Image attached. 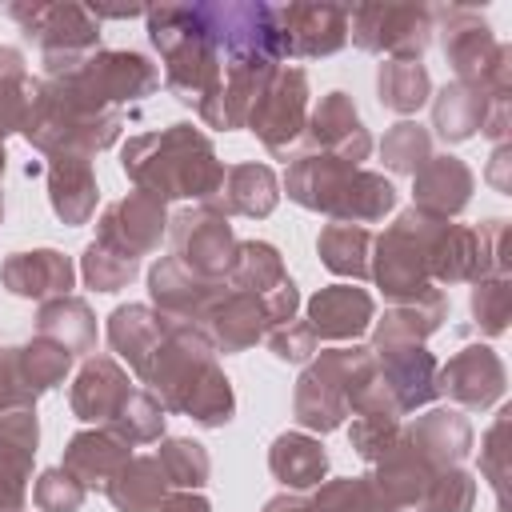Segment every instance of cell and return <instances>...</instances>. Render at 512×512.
Masks as SVG:
<instances>
[{
    "instance_id": "cell-1",
    "label": "cell",
    "mask_w": 512,
    "mask_h": 512,
    "mask_svg": "<svg viewBox=\"0 0 512 512\" xmlns=\"http://www.w3.org/2000/svg\"><path fill=\"white\" fill-rule=\"evenodd\" d=\"M136 380L164 404V412L188 416L200 428H224L236 416L232 380L224 376L200 324L176 320Z\"/></svg>"
},
{
    "instance_id": "cell-2",
    "label": "cell",
    "mask_w": 512,
    "mask_h": 512,
    "mask_svg": "<svg viewBox=\"0 0 512 512\" xmlns=\"http://www.w3.org/2000/svg\"><path fill=\"white\" fill-rule=\"evenodd\" d=\"M120 168L136 188L160 196L164 204L168 200L212 204L220 196V184L228 172L224 160L216 156V144L184 120H176L160 132L132 136L120 152Z\"/></svg>"
},
{
    "instance_id": "cell-3",
    "label": "cell",
    "mask_w": 512,
    "mask_h": 512,
    "mask_svg": "<svg viewBox=\"0 0 512 512\" xmlns=\"http://www.w3.org/2000/svg\"><path fill=\"white\" fill-rule=\"evenodd\" d=\"M144 20L148 40L164 60V88L200 116L224 84V60L208 32L204 4H156Z\"/></svg>"
},
{
    "instance_id": "cell-4",
    "label": "cell",
    "mask_w": 512,
    "mask_h": 512,
    "mask_svg": "<svg viewBox=\"0 0 512 512\" xmlns=\"http://www.w3.org/2000/svg\"><path fill=\"white\" fill-rule=\"evenodd\" d=\"M380 360L368 344H348V348H324L312 356L292 388V416L304 432H336L352 416L356 396L368 388L376 376Z\"/></svg>"
},
{
    "instance_id": "cell-5",
    "label": "cell",
    "mask_w": 512,
    "mask_h": 512,
    "mask_svg": "<svg viewBox=\"0 0 512 512\" xmlns=\"http://www.w3.org/2000/svg\"><path fill=\"white\" fill-rule=\"evenodd\" d=\"M124 132V112H96L88 108L64 80H36V100L24 116L20 136L44 152H76V156H96L112 148Z\"/></svg>"
},
{
    "instance_id": "cell-6",
    "label": "cell",
    "mask_w": 512,
    "mask_h": 512,
    "mask_svg": "<svg viewBox=\"0 0 512 512\" xmlns=\"http://www.w3.org/2000/svg\"><path fill=\"white\" fill-rule=\"evenodd\" d=\"M444 224L448 220H440L432 212L404 208L380 236H372L368 280L384 292V300L404 304V300H420L436 288L428 276V252Z\"/></svg>"
},
{
    "instance_id": "cell-7",
    "label": "cell",
    "mask_w": 512,
    "mask_h": 512,
    "mask_svg": "<svg viewBox=\"0 0 512 512\" xmlns=\"http://www.w3.org/2000/svg\"><path fill=\"white\" fill-rule=\"evenodd\" d=\"M4 16H12L28 40H36L44 80L72 72L76 64H84L100 48V20L84 4L12 0V4H4Z\"/></svg>"
},
{
    "instance_id": "cell-8",
    "label": "cell",
    "mask_w": 512,
    "mask_h": 512,
    "mask_svg": "<svg viewBox=\"0 0 512 512\" xmlns=\"http://www.w3.org/2000/svg\"><path fill=\"white\" fill-rule=\"evenodd\" d=\"M432 20H440V48L456 80L480 84L492 96H512V48L500 44L488 28V20L476 8H436Z\"/></svg>"
},
{
    "instance_id": "cell-9",
    "label": "cell",
    "mask_w": 512,
    "mask_h": 512,
    "mask_svg": "<svg viewBox=\"0 0 512 512\" xmlns=\"http://www.w3.org/2000/svg\"><path fill=\"white\" fill-rule=\"evenodd\" d=\"M52 80H64L96 112H120L124 104H136L160 88V68L132 48H96L84 64Z\"/></svg>"
},
{
    "instance_id": "cell-10",
    "label": "cell",
    "mask_w": 512,
    "mask_h": 512,
    "mask_svg": "<svg viewBox=\"0 0 512 512\" xmlns=\"http://www.w3.org/2000/svg\"><path fill=\"white\" fill-rule=\"evenodd\" d=\"M204 20L220 48L224 68L228 64H284L280 20H276L272 4H264V0L204 4Z\"/></svg>"
},
{
    "instance_id": "cell-11",
    "label": "cell",
    "mask_w": 512,
    "mask_h": 512,
    "mask_svg": "<svg viewBox=\"0 0 512 512\" xmlns=\"http://www.w3.org/2000/svg\"><path fill=\"white\" fill-rule=\"evenodd\" d=\"M436 20L424 4H356L348 8V36L360 52L388 60H420L432 44Z\"/></svg>"
},
{
    "instance_id": "cell-12",
    "label": "cell",
    "mask_w": 512,
    "mask_h": 512,
    "mask_svg": "<svg viewBox=\"0 0 512 512\" xmlns=\"http://www.w3.org/2000/svg\"><path fill=\"white\" fill-rule=\"evenodd\" d=\"M244 128L272 156H288L304 140V128H308V76H304V68L280 64L272 72V80L264 84V92L256 96Z\"/></svg>"
},
{
    "instance_id": "cell-13",
    "label": "cell",
    "mask_w": 512,
    "mask_h": 512,
    "mask_svg": "<svg viewBox=\"0 0 512 512\" xmlns=\"http://www.w3.org/2000/svg\"><path fill=\"white\" fill-rule=\"evenodd\" d=\"M168 244L188 272L204 280H224L236 252V232L216 204H192L168 216Z\"/></svg>"
},
{
    "instance_id": "cell-14",
    "label": "cell",
    "mask_w": 512,
    "mask_h": 512,
    "mask_svg": "<svg viewBox=\"0 0 512 512\" xmlns=\"http://www.w3.org/2000/svg\"><path fill=\"white\" fill-rule=\"evenodd\" d=\"M164 236H168V204L144 188H132L128 196H120L96 220V244H104L128 260L156 252Z\"/></svg>"
},
{
    "instance_id": "cell-15",
    "label": "cell",
    "mask_w": 512,
    "mask_h": 512,
    "mask_svg": "<svg viewBox=\"0 0 512 512\" xmlns=\"http://www.w3.org/2000/svg\"><path fill=\"white\" fill-rule=\"evenodd\" d=\"M504 388H508L504 360L488 344H464L436 372V396H448L456 408H472V412L492 408L504 396Z\"/></svg>"
},
{
    "instance_id": "cell-16",
    "label": "cell",
    "mask_w": 512,
    "mask_h": 512,
    "mask_svg": "<svg viewBox=\"0 0 512 512\" xmlns=\"http://www.w3.org/2000/svg\"><path fill=\"white\" fill-rule=\"evenodd\" d=\"M276 20L284 60H324L348 44V8L340 4H284Z\"/></svg>"
},
{
    "instance_id": "cell-17",
    "label": "cell",
    "mask_w": 512,
    "mask_h": 512,
    "mask_svg": "<svg viewBox=\"0 0 512 512\" xmlns=\"http://www.w3.org/2000/svg\"><path fill=\"white\" fill-rule=\"evenodd\" d=\"M308 152H328L352 168H360V160H368L372 152V132L364 128L356 100L348 92H324L320 104L308 112V128H304Z\"/></svg>"
},
{
    "instance_id": "cell-18",
    "label": "cell",
    "mask_w": 512,
    "mask_h": 512,
    "mask_svg": "<svg viewBox=\"0 0 512 512\" xmlns=\"http://www.w3.org/2000/svg\"><path fill=\"white\" fill-rule=\"evenodd\" d=\"M228 284L224 280H204L196 272H188L176 256H160L152 268H148V296H152V308L172 316V320H184V324H200L204 312L216 304V296L224 292Z\"/></svg>"
},
{
    "instance_id": "cell-19",
    "label": "cell",
    "mask_w": 512,
    "mask_h": 512,
    "mask_svg": "<svg viewBox=\"0 0 512 512\" xmlns=\"http://www.w3.org/2000/svg\"><path fill=\"white\" fill-rule=\"evenodd\" d=\"M36 444H40L36 408H12L0 416V512H24Z\"/></svg>"
},
{
    "instance_id": "cell-20",
    "label": "cell",
    "mask_w": 512,
    "mask_h": 512,
    "mask_svg": "<svg viewBox=\"0 0 512 512\" xmlns=\"http://www.w3.org/2000/svg\"><path fill=\"white\" fill-rule=\"evenodd\" d=\"M200 328H204V336L212 340L216 352L232 356V352H248L252 344H260L272 332V320H268V308H264L260 296L224 288L216 296V304L204 312Z\"/></svg>"
},
{
    "instance_id": "cell-21",
    "label": "cell",
    "mask_w": 512,
    "mask_h": 512,
    "mask_svg": "<svg viewBox=\"0 0 512 512\" xmlns=\"http://www.w3.org/2000/svg\"><path fill=\"white\" fill-rule=\"evenodd\" d=\"M136 384L128 380V368L116 360V356H84V364H80V372H76V380H72V388H68V404H72V416L76 420H84V424H108L112 420V412L128 400V392H132Z\"/></svg>"
},
{
    "instance_id": "cell-22",
    "label": "cell",
    "mask_w": 512,
    "mask_h": 512,
    "mask_svg": "<svg viewBox=\"0 0 512 512\" xmlns=\"http://www.w3.org/2000/svg\"><path fill=\"white\" fill-rule=\"evenodd\" d=\"M0 284L20 296V300H56L72 296L76 284V264L60 248H32V252H12L0 264Z\"/></svg>"
},
{
    "instance_id": "cell-23",
    "label": "cell",
    "mask_w": 512,
    "mask_h": 512,
    "mask_svg": "<svg viewBox=\"0 0 512 512\" xmlns=\"http://www.w3.org/2000/svg\"><path fill=\"white\" fill-rule=\"evenodd\" d=\"M304 320L316 340H360L376 320V300L356 284H328L304 304Z\"/></svg>"
},
{
    "instance_id": "cell-24",
    "label": "cell",
    "mask_w": 512,
    "mask_h": 512,
    "mask_svg": "<svg viewBox=\"0 0 512 512\" xmlns=\"http://www.w3.org/2000/svg\"><path fill=\"white\" fill-rule=\"evenodd\" d=\"M444 320H448V296H444V288H432L420 300H404V304L384 308V316L372 320L368 348L376 356H388V352H400V348H416L432 332H440Z\"/></svg>"
},
{
    "instance_id": "cell-25",
    "label": "cell",
    "mask_w": 512,
    "mask_h": 512,
    "mask_svg": "<svg viewBox=\"0 0 512 512\" xmlns=\"http://www.w3.org/2000/svg\"><path fill=\"white\" fill-rule=\"evenodd\" d=\"M44 180H48V204L56 212L60 224L68 228H80L92 220L96 212V200H100V188H96V168L88 156H76V152H56V156H44Z\"/></svg>"
},
{
    "instance_id": "cell-26",
    "label": "cell",
    "mask_w": 512,
    "mask_h": 512,
    "mask_svg": "<svg viewBox=\"0 0 512 512\" xmlns=\"http://www.w3.org/2000/svg\"><path fill=\"white\" fill-rule=\"evenodd\" d=\"M472 192H476V176L472 168L452 156V152H440L432 156L416 176H412V208L420 212H432L440 220H456L468 204H472Z\"/></svg>"
},
{
    "instance_id": "cell-27",
    "label": "cell",
    "mask_w": 512,
    "mask_h": 512,
    "mask_svg": "<svg viewBox=\"0 0 512 512\" xmlns=\"http://www.w3.org/2000/svg\"><path fill=\"white\" fill-rule=\"evenodd\" d=\"M176 320L156 312L152 304H120L108 312V324H104V336H108V348L116 352V360H124L136 376L144 372L148 356L160 348V340L168 336Z\"/></svg>"
},
{
    "instance_id": "cell-28",
    "label": "cell",
    "mask_w": 512,
    "mask_h": 512,
    "mask_svg": "<svg viewBox=\"0 0 512 512\" xmlns=\"http://www.w3.org/2000/svg\"><path fill=\"white\" fill-rule=\"evenodd\" d=\"M404 440L440 472L456 468L472 452V424L460 408H428L412 424H404Z\"/></svg>"
},
{
    "instance_id": "cell-29",
    "label": "cell",
    "mask_w": 512,
    "mask_h": 512,
    "mask_svg": "<svg viewBox=\"0 0 512 512\" xmlns=\"http://www.w3.org/2000/svg\"><path fill=\"white\" fill-rule=\"evenodd\" d=\"M128 456H132V448L120 436H112L108 428H80V432L68 436L60 468L68 476H76L84 488L104 492L108 480L128 464Z\"/></svg>"
},
{
    "instance_id": "cell-30",
    "label": "cell",
    "mask_w": 512,
    "mask_h": 512,
    "mask_svg": "<svg viewBox=\"0 0 512 512\" xmlns=\"http://www.w3.org/2000/svg\"><path fill=\"white\" fill-rule=\"evenodd\" d=\"M380 360V376H384V388L396 404L400 416L416 412V408H428L436 400V356L416 344V348H400V352H388V356H376Z\"/></svg>"
},
{
    "instance_id": "cell-31",
    "label": "cell",
    "mask_w": 512,
    "mask_h": 512,
    "mask_svg": "<svg viewBox=\"0 0 512 512\" xmlns=\"http://www.w3.org/2000/svg\"><path fill=\"white\" fill-rule=\"evenodd\" d=\"M348 176H352V164H344L328 152H300V156H292V164L284 172V192L292 204L328 216Z\"/></svg>"
},
{
    "instance_id": "cell-32",
    "label": "cell",
    "mask_w": 512,
    "mask_h": 512,
    "mask_svg": "<svg viewBox=\"0 0 512 512\" xmlns=\"http://www.w3.org/2000/svg\"><path fill=\"white\" fill-rule=\"evenodd\" d=\"M268 472L284 492H312L328 476V452L312 432H280L268 448Z\"/></svg>"
},
{
    "instance_id": "cell-33",
    "label": "cell",
    "mask_w": 512,
    "mask_h": 512,
    "mask_svg": "<svg viewBox=\"0 0 512 512\" xmlns=\"http://www.w3.org/2000/svg\"><path fill=\"white\" fill-rule=\"evenodd\" d=\"M432 476H436V468L404 440V428H400V440L372 464V480H376V488L384 492V500H388L396 512L416 508Z\"/></svg>"
},
{
    "instance_id": "cell-34",
    "label": "cell",
    "mask_w": 512,
    "mask_h": 512,
    "mask_svg": "<svg viewBox=\"0 0 512 512\" xmlns=\"http://www.w3.org/2000/svg\"><path fill=\"white\" fill-rule=\"evenodd\" d=\"M224 216H248V220H264L276 212L280 204V180L268 164H232L224 172L220 196L212 200Z\"/></svg>"
},
{
    "instance_id": "cell-35",
    "label": "cell",
    "mask_w": 512,
    "mask_h": 512,
    "mask_svg": "<svg viewBox=\"0 0 512 512\" xmlns=\"http://www.w3.org/2000/svg\"><path fill=\"white\" fill-rule=\"evenodd\" d=\"M428 276L432 284H472L480 276H488L484 268V252H480V232L468 228V224H456L448 220L436 240H432V252H428Z\"/></svg>"
},
{
    "instance_id": "cell-36",
    "label": "cell",
    "mask_w": 512,
    "mask_h": 512,
    "mask_svg": "<svg viewBox=\"0 0 512 512\" xmlns=\"http://www.w3.org/2000/svg\"><path fill=\"white\" fill-rule=\"evenodd\" d=\"M36 336L60 344L72 360L96 352V312L80 296H56L36 308Z\"/></svg>"
},
{
    "instance_id": "cell-37",
    "label": "cell",
    "mask_w": 512,
    "mask_h": 512,
    "mask_svg": "<svg viewBox=\"0 0 512 512\" xmlns=\"http://www.w3.org/2000/svg\"><path fill=\"white\" fill-rule=\"evenodd\" d=\"M488 104H492V92L480 88V84H464V80L444 84L432 96V128H436V136L448 140V144L472 140L480 132L484 116H488Z\"/></svg>"
},
{
    "instance_id": "cell-38",
    "label": "cell",
    "mask_w": 512,
    "mask_h": 512,
    "mask_svg": "<svg viewBox=\"0 0 512 512\" xmlns=\"http://www.w3.org/2000/svg\"><path fill=\"white\" fill-rule=\"evenodd\" d=\"M396 188H392V180L384 176V172H372V168H352V176L344 180V188H340V196H336V204H332V220H340V224H360V228H368V224H380L392 208H396Z\"/></svg>"
},
{
    "instance_id": "cell-39",
    "label": "cell",
    "mask_w": 512,
    "mask_h": 512,
    "mask_svg": "<svg viewBox=\"0 0 512 512\" xmlns=\"http://www.w3.org/2000/svg\"><path fill=\"white\" fill-rule=\"evenodd\" d=\"M288 276L284 268V256L276 244L268 240H236V252H232V264L224 272V284L236 288V292H252V296H272Z\"/></svg>"
},
{
    "instance_id": "cell-40",
    "label": "cell",
    "mask_w": 512,
    "mask_h": 512,
    "mask_svg": "<svg viewBox=\"0 0 512 512\" xmlns=\"http://www.w3.org/2000/svg\"><path fill=\"white\" fill-rule=\"evenodd\" d=\"M168 476L156 456H128V464L108 480L104 496L116 512H152L168 496Z\"/></svg>"
},
{
    "instance_id": "cell-41",
    "label": "cell",
    "mask_w": 512,
    "mask_h": 512,
    "mask_svg": "<svg viewBox=\"0 0 512 512\" xmlns=\"http://www.w3.org/2000/svg\"><path fill=\"white\" fill-rule=\"evenodd\" d=\"M320 264L340 280H368V256H372V232L360 224H324L316 236Z\"/></svg>"
},
{
    "instance_id": "cell-42",
    "label": "cell",
    "mask_w": 512,
    "mask_h": 512,
    "mask_svg": "<svg viewBox=\"0 0 512 512\" xmlns=\"http://www.w3.org/2000/svg\"><path fill=\"white\" fill-rule=\"evenodd\" d=\"M376 96L388 112L412 116L432 100V76L420 60H384L376 68Z\"/></svg>"
},
{
    "instance_id": "cell-43",
    "label": "cell",
    "mask_w": 512,
    "mask_h": 512,
    "mask_svg": "<svg viewBox=\"0 0 512 512\" xmlns=\"http://www.w3.org/2000/svg\"><path fill=\"white\" fill-rule=\"evenodd\" d=\"M32 100H36V80L28 72L24 52L12 44H0V144L4 136L24 128Z\"/></svg>"
},
{
    "instance_id": "cell-44",
    "label": "cell",
    "mask_w": 512,
    "mask_h": 512,
    "mask_svg": "<svg viewBox=\"0 0 512 512\" xmlns=\"http://www.w3.org/2000/svg\"><path fill=\"white\" fill-rule=\"evenodd\" d=\"M164 424H168L164 404H160L148 388H132L128 400H124V404L112 412V420L100 424V428H108L112 436H120L128 448H140V444L164 440Z\"/></svg>"
},
{
    "instance_id": "cell-45",
    "label": "cell",
    "mask_w": 512,
    "mask_h": 512,
    "mask_svg": "<svg viewBox=\"0 0 512 512\" xmlns=\"http://www.w3.org/2000/svg\"><path fill=\"white\" fill-rule=\"evenodd\" d=\"M308 508L312 512H396L384 492L376 488L372 472L364 476H340V480H324L312 488L308 496Z\"/></svg>"
},
{
    "instance_id": "cell-46",
    "label": "cell",
    "mask_w": 512,
    "mask_h": 512,
    "mask_svg": "<svg viewBox=\"0 0 512 512\" xmlns=\"http://www.w3.org/2000/svg\"><path fill=\"white\" fill-rule=\"evenodd\" d=\"M156 460L168 476V488L172 492H200L208 484V472H212V456L200 440H188V436H164L160 448H156Z\"/></svg>"
},
{
    "instance_id": "cell-47",
    "label": "cell",
    "mask_w": 512,
    "mask_h": 512,
    "mask_svg": "<svg viewBox=\"0 0 512 512\" xmlns=\"http://www.w3.org/2000/svg\"><path fill=\"white\" fill-rule=\"evenodd\" d=\"M380 160L396 176H416L432 160V132L416 120H400L380 140Z\"/></svg>"
},
{
    "instance_id": "cell-48",
    "label": "cell",
    "mask_w": 512,
    "mask_h": 512,
    "mask_svg": "<svg viewBox=\"0 0 512 512\" xmlns=\"http://www.w3.org/2000/svg\"><path fill=\"white\" fill-rule=\"evenodd\" d=\"M16 352H20V376H24V384H28L32 396L52 392V388L64 384V376L72 372V356H68L60 344L44 340V336H32V340H28L24 348H16Z\"/></svg>"
},
{
    "instance_id": "cell-49",
    "label": "cell",
    "mask_w": 512,
    "mask_h": 512,
    "mask_svg": "<svg viewBox=\"0 0 512 512\" xmlns=\"http://www.w3.org/2000/svg\"><path fill=\"white\" fill-rule=\"evenodd\" d=\"M508 424H512V408H500V416L492 420V428L480 440V472L496 492L500 512H508V480H512V448H508Z\"/></svg>"
},
{
    "instance_id": "cell-50",
    "label": "cell",
    "mask_w": 512,
    "mask_h": 512,
    "mask_svg": "<svg viewBox=\"0 0 512 512\" xmlns=\"http://www.w3.org/2000/svg\"><path fill=\"white\" fill-rule=\"evenodd\" d=\"M472 504H476V476L464 464H456V468H440L428 480L416 512H472Z\"/></svg>"
},
{
    "instance_id": "cell-51",
    "label": "cell",
    "mask_w": 512,
    "mask_h": 512,
    "mask_svg": "<svg viewBox=\"0 0 512 512\" xmlns=\"http://www.w3.org/2000/svg\"><path fill=\"white\" fill-rule=\"evenodd\" d=\"M136 272H140V260H128V256H120V252H112L96 240L80 256V276L92 292H120L136 280Z\"/></svg>"
},
{
    "instance_id": "cell-52",
    "label": "cell",
    "mask_w": 512,
    "mask_h": 512,
    "mask_svg": "<svg viewBox=\"0 0 512 512\" xmlns=\"http://www.w3.org/2000/svg\"><path fill=\"white\" fill-rule=\"evenodd\" d=\"M512 316V280L508 276H480L472 280V320L484 336L508 332Z\"/></svg>"
},
{
    "instance_id": "cell-53",
    "label": "cell",
    "mask_w": 512,
    "mask_h": 512,
    "mask_svg": "<svg viewBox=\"0 0 512 512\" xmlns=\"http://www.w3.org/2000/svg\"><path fill=\"white\" fill-rule=\"evenodd\" d=\"M400 416H392V412H356L352 416V428H348V444H352V452L360 456V460H368V464H376L396 440H400Z\"/></svg>"
},
{
    "instance_id": "cell-54",
    "label": "cell",
    "mask_w": 512,
    "mask_h": 512,
    "mask_svg": "<svg viewBox=\"0 0 512 512\" xmlns=\"http://www.w3.org/2000/svg\"><path fill=\"white\" fill-rule=\"evenodd\" d=\"M84 496H88V488L76 476H68L60 464L48 468V472H40L36 484H32V504L40 512H80L84 508Z\"/></svg>"
},
{
    "instance_id": "cell-55",
    "label": "cell",
    "mask_w": 512,
    "mask_h": 512,
    "mask_svg": "<svg viewBox=\"0 0 512 512\" xmlns=\"http://www.w3.org/2000/svg\"><path fill=\"white\" fill-rule=\"evenodd\" d=\"M264 340H268L272 356L284 360V364H308L316 356V344H320L316 332L308 328V320H288V324L272 328Z\"/></svg>"
},
{
    "instance_id": "cell-56",
    "label": "cell",
    "mask_w": 512,
    "mask_h": 512,
    "mask_svg": "<svg viewBox=\"0 0 512 512\" xmlns=\"http://www.w3.org/2000/svg\"><path fill=\"white\" fill-rule=\"evenodd\" d=\"M12 408H36V396L28 392V384L20 376V352L0 348V416Z\"/></svg>"
},
{
    "instance_id": "cell-57",
    "label": "cell",
    "mask_w": 512,
    "mask_h": 512,
    "mask_svg": "<svg viewBox=\"0 0 512 512\" xmlns=\"http://www.w3.org/2000/svg\"><path fill=\"white\" fill-rule=\"evenodd\" d=\"M476 232H480V252H484L488 276H508V220L492 216Z\"/></svg>"
},
{
    "instance_id": "cell-58",
    "label": "cell",
    "mask_w": 512,
    "mask_h": 512,
    "mask_svg": "<svg viewBox=\"0 0 512 512\" xmlns=\"http://www.w3.org/2000/svg\"><path fill=\"white\" fill-rule=\"evenodd\" d=\"M484 180L500 192V196H512V144H496L492 148V160L484 168Z\"/></svg>"
},
{
    "instance_id": "cell-59",
    "label": "cell",
    "mask_w": 512,
    "mask_h": 512,
    "mask_svg": "<svg viewBox=\"0 0 512 512\" xmlns=\"http://www.w3.org/2000/svg\"><path fill=\"white\" fill-rule=\"evenodd\" d=\"M480 136H488L492 144H508V96H492L488 116L480 124Z\"/></svg>"
},
{
    "instance_id": "cell-60",
    "label": "cell",
    "mask_w": 512,
    "mask_h": 512,
    "mask_svg": "<svg viewBox=\"0 0 512 512\" xmlns=\"http://www.w3.org/2000/svg\"><path fill=\"white\" fill-rule=\"evenodd\" d=\"M152 512H212V504L200 492H168Z\"/></svg>"
},
{
    "instance_id": "cell-61",
    "label": "cell",
    "mask_w": 512,
    "mask_h": 512,
    "mask_svg": "<svg viewBox=\"0 0 512 512\" xmlns=\"http://www.w3.org/2000/svg\"><path fill=\"white\" fill-rule=\"evenodd\" d=\"M260 512H312V508H308V496L300 492H276L272 500H264Z\"/></svg>"
},
{
    "instance_id": "cell-62",
    "label": "cell",
    "mask_w": 512,
    "mask_h": 512,
    "mask_svg": "<svg viewBox=\"0 0 512 512\" xmlns=\"http://www.w3.org/2000/svg\"><path fill=\"white\" fill-rule=\"evenodd\" d=\"M4 164H8V156H4V144H0V176H4Z\"/></svg>"
},
{
    "instance_id": "cell-63",
    "label": "cell",
    "mask_w": 512,
    "mask_h": 512,
    "mask_svg": "<svg viewBox=\"0 0 512 512\" xmlns=\"http://www.w3.org/2000/svg\"><path fill=\"white\" fill-rule=\"evenodd\" d=\"M0 224H4V188H0Z\"/></svg>"
}]
</instances>
